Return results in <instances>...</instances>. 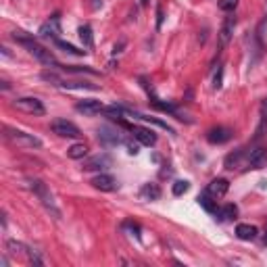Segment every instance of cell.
Wrapping results in <instances>:
<instances>
[{
    "instance_id": "cell-17",
    "label": "cell",
    "mask_w": 267,
    "mask_h": 267,
    "mask_svg": "<svg viewBox=\"0 0 267 267\" xmlns=\"http://www.w3.org/2000/svg\"><path fill=\"white\" fill-rule=\"evenodd\" d=\"M140 198L142 201H159L161 198V188L157 184H144L140 190Z\"/></svg>"
},
{
    "instance_id": "cell-20",
    "label": "cell",
    "mask_w": 267,
    "mask_h": 267,
    "mask_svg": "<svg viewBox=\"0 0 267 267\" xmlns=\"http://www.w3.org/2000/svg\"><path fill=\"white\" fill-rule=\"evenodd\" d=\"M88 150H90V148H88L84 142H78V144H73V146L67 148V155H69V159L80 161V159H84V157L88 155Z\"/></svg>"
},
{
    "instance_id": "cell-22",
    "label": "cell",
    "mask_w": 267,
    "mask_h": 267,
    "mask_svg": "<svg viewBox=\"0 0 267 267\" xmlns=\"http://www.w3.org/2000/svg\"><path fill=\"white\" fill-rule=\"evenodd\" d=\"M59 86H63L67 90H98V86H92V84H86V82H65V80H61Z\"/></svg>"
},
{
    "instance_id": "cell-32",
    "label": "cell",
    "mask_w": 267,
    "mask_h": 267,
    "mask_svg": "<svg viewBox=\"0 0 267 267\" xmlns=\"http://www.w3.org/2000/svg\"><path fill=\"white\" fill-rule=\"evenodd\" d=\"M161 25H163V7L159 5L157 7V29H161Z\"/></svg>"
},
{
    "instance_id": "cell-13",
    "label": "cell",
    "mask_w": 267,
    "mask_h": 267,
    "mask_svg": "<svg viewBox=\"0 0 267 267\" xmlns=\"http://www.w3.org/2000/svg\"><path fill=\"white\" fill-rule=\"evenodd\" d=\"M75 109H78L80 113H84V115H88V117H94V115H98V113L105 111L101 101H80L78 105H75Z\"/></svg>"
},
{
    "instance_id": "cell-8",
    "label": "cell",
    "mask_w": 267,
    "mask_h": 267,
    "mask_svg": "<svg viewBox=\"0 0 267 267\" xmlns=\"http://www.w3.org/2000/svg\"><path fill=\"white\" fill-rule=\"evenodd\" d=\"M232 129L230 127H223V125H217L213 129L207 131V140L211 144H225L227 140H232Z\"/></svg>"
},
{
    "instance_id": "cell-1",
    "label": "cell",
    "mask_w": 267,
    "mask_h": 267,
    "mask_svg": "<svg viewBox=\"0 0 267 267\" xmlns=\"http://www.w3.org/2000/svg\"><path fill=\"white\" fill-rule=\"evenodd\" d=\"M13 38H15V40H17L19 44H21V46L27 48V52L34 56V59H38V61L44 63V65H52V67L59 69V63L54 61V56L50 54V50H46L44 46H40L38 42H34V38L25 36L23 31H13Z\"/></svg>"
},
{
    "instance_id": "cell-14",
    "label": "cell",
    "mask_w": 267,
    "mask_h": 267,
    "mask_svg": "<svg viewBox=\"0 0 267 267\" xmlns=\"http://www.w3.org/2000/svg\"><path fill=\"white\" fill-rule=\"evenodd\" d=\"M227 190H230V182L223 180V178H217V180H213L211 184L207 186V192L211 194L213 198H221V196H225V194H227Z\"/></svg>"
},
{
    "instance_id": "cell-12",
    "label": "cell",
    "mask_w": 267,
    "mask_h": 267,
    "mask_svg": "<svg viewBox=\"0 0 267 267\" xmlns=\"http://www.w3.org/2000/svg\"><path fill=\"white\" fill-rule=\"evenodd\" d=\"M131 131H134V136H136V140H138L140 144H144V146H152V144L157 142L155 131H152V129H148V127H142V125H134V127H131Z\"/></svg>"
},
{
    "instance_id": "cell-7",
    "label": "cell",
    "mask_w": 267,
    "mask_h": 267,
    "mask_svg": "<svg viewBox=\"0 0 267 267\" xmlns=\"http://www.w3.org/2000/svg\"><path fill=\"white\" fill-rule=\"evenodd\" d=\"M90 184L96 190H101V192H113V190H117V180L109 174H98L96 178L90 180Z\"/></svg>"
},
{
    "instance_id": "cell-6",
    "label": "cell",
    "mask_w": 267,
    "mask_h": 267,
    "mask_svg": "<svg viewBox=\"0 0 267 267\" xmlns=\"http://www.w3.org/2000/svg\"><path fill=\"white\" fill-rule=\"evenodd\" d=\"M234 27H236V17L234 15H227L223 25H221V29H219V46L221 48H225L227 44H230L232 36H234Z\"/></svg>"
},
{
    "instance_id": "cell-27",
    "label": "cell",
    "mask_w": 267,
    "mask_h": 267,
    "mask_svg": "<svg viewBox=\"0 0 267 267\" xmlns=\"http://www.w3.org/2000/svg\"><path fill=\"white\" fill-rule=\"evenodd\" d=\"M240 159H242V150H236V152H232V155H227V157H225V167H227V169H234V167H238Z\"/></svg>"
},
{
    "instance_id": "cell-28",
    "label": "cell",
    "mask_w": 267,
    "mask_h": 267,
    "mask_svg": "<svg viewBox=\"0 0 267 267\" xmlns=\"http://www.w3.org/2000/svg\"><path fill=\"white\" fill-rule=\"evenodd\" d=\"M188 190H190V182H186V180H178V182L174 184V194H176V196L186 194Z\"/></svg>"
},
{
    "instance_id": "cell-21",
    "label": "cell",
    "mask_w": 267,
    "mask_h": 267,
    "mask_svg": "<svg viewBox=\"0 0 267 267\" xmlns=\"http://www.w3.org/2000/svg\"><path fill=\"white\" fill-rule=\"evenodd\" d=\"M131 113V117H136V119H142V121H150V123H155V125H159L161 129H167L169 134H174V129H171L165 121H161V119H157V117H148V115H142V113H136V111H129Z\"/></svg>"
},
{
    "instance_id": "cell-2",
    "label": "cell",
    "mask_w": 267,
    "mask_h": 267,
    "mask_svg": "<svg viewBox=\"0 0 267 267\" xmlns=\"http://www.w3.org/2000/svg\"><path fill=\"white\" fill-rule=\"evenodd\" d=\"M29 188H31V192L40 198V203L48 209V211L59 219L61 217V211H59V207H56V203H54V196H52V192H50V188L42 182V180H29Z\"/></svg>"
},
{
    "instance_id": "cell-15",
    "label": "cell",
    "mask_w": 267,
    "mask_h": 267,
    "mask_svg": "<svg viewBox=\"0 0 267 267\" xmlns=\"http://www.w3.org/2000/svg\"><path fill=\"white\" fill-rule=\"evenodd\" d=\"M265 163H267V150L265 148H255V150H251V155H249V165H251V169H261V167H265Z\"/></svg>"
},
{
    "instance_id": "cell-30",
    "label": "cell",
    "mask_w": 267,
    "mask_h": 267,
    "mask_svg": "<svg viewBox=\"0 0 267 267\" xmlns=\"http://www.w3.org/2000/svg\"><path fill=\"white\" fill-rule=\"evenodd\" d=\"M221 80H223V67H219V69H217L215 80H213V86H215V88H221Z\"/></svg>"
},
{
    "instance_id": "cell-33",
    "label": "cell",
    "mask_w": 267,
    "mask_h": 267,
    "mask_svg": "<svg viewBox=\"0 0 267 267\" xmlns=\"http://www.w3.org/2000/svg\"><path fill=\"white\" fill-rule=\"evenodd\" d=\"M127 152H129V155H138V152H140V146L134 144V142H127Z\"/></svg>"
},
{
    "instance_id": "cell-34",
    "label": "cell",
    "mask_w": 267,
    "mask_h": 267,
    "mask_svg": "<svg viewBox=\"0 0 267 267\" xmlns=\"http://www.w3.org/2000/svg\"><path fill=\"white\" fill-rule=\"evenodd\" d=\"M103 7V0H92V9H101Z\"/></svg>"
},
{
    "instance_id": "cell-4",
    "label": "cell",
    "mask_w": 267,
    "mask_h": 267,
    "mask_svg": "<svg viewBox=\"0 0 267 267\" xmlns=\"http://www.w3.org/2000/svg\"><path fill=\"white\" fill-rule=\"evenodd\" d=\"M50 129L56 134V136H61V138H80V136H82L80 127L75 125V123H71V121H67V119H56V121H52Z\"/></svg>"
},
{
    "instance_id": "cell-35",
    "label": "cell",
    "mask_w": 267,
    "mask_h": 267,
    "mask_svg": "<svg viewBox=\"0 0 267 267\" xmlns=\"http://www.w3.org/2000/svg\"><path fill=\"white\" fill-rule=\"evenodd\" d=\"M140 3H142V7H146V5H148V0H140Z\"/></svg>"
},
{
    "instance_id": "cell-3",
    "label": "cell",
    "mask_w": 267,
    "mask_h": 267,
    "mask_svg": "<svg viewBox=\"0 0 267 267\" xmlns=\"http://www.w3.org/2000/svg\"><path fill=\"white\" fill-rule=\"evenodd\" d=\"M5 136H7L9 142H13L17 146H23V148H40L42 146L40 138H36L34 134H27V131H21V129L5 127Z\"/></svg>"
},
{
    "instance_id": "cell-29",
    "label": "cell",
    "mask_w": 267,
    "mask_h": 267,
    "mask_svg": "<svg viewBox=\"0 0 267 267\" xmlns=\"http://www.w3.org/2000/svg\"><path fill=\"white\" fill-rule=\"evenodd\" d=\"M236 7H238V0H219V9L223 13H234Z\"/></svg>"
},
{
    "instance_id": "cell-31",
    "label": "cell",
    "mask_w": 267,
    "mask_h": 267,
    "mask_svg": "<svg viewBox=\"0 0 267 267\" xmlns=\"http://www.w3.org/2000/svg\"><path fill=\"white\" fill-rule=\"evenodd\" d=\"M125 227H127V230H131V232H134V236H136V238H140V227H138L136 223L127 221V223H125Z\"/></svg>"
},
{
    "instance_id": "cell-24",
    "label": "cell",
    "mask_w": 267,
    "mask_h": 267,
    "mask_svg": "<svg viewBox=\"0 0 267 267\" xmlns=\"http://www.w3.org/2000/svg\"><path fill=\"white\" fill-rule=\"evenodd\" d=\"M7 249L11 253H19V255H29V249L23 242H17V240H7Z\"/></svg>"
},
{
    "instance_id": "cell-26",
    "label": "cell",
    "mask_w": 267,
    "mask_h": 267,
    "mask_svg": "<svg viewBox=\"0 0 267 267\" xmlns=\"http://www.w3.org/2000/svg\"><path fill=\"white\" fill-rule=\"evenodd\" d=\"M54 44L59 46L61 50H65V52H69V54H75V56H84V54H86V50H80V48H75L73 44L63 42V40H54Z\"/></svg>"
},
{
    "instance_id": "cell-23",
    "label": "cell",
    "mask_w": 267,
    "mask_h": 267,
    "mask_svg": "<svg viewBox=\"0 0 267 267\" xmlns=\"http://www.w3.org/2000/svg\"><path fill=\"white\" fill-rule=\"evenodd\" d=\"M236 215H238V207L232 205V203L225 205L221 211H219V219H227V221H230V219H236Z\"/></svg>"
},
{
    "instance_id": "cell-19",
    "label": "cell",
    "mask_w": 267,
    "mask_h": 267,
    "mask_svg": "<svg viewBox=\"0 0 267 267\" xmlns=\"http://www.w3.org/2000/svg\"><path fill=\"white\" fill-rule=\"evenodd\" d=\"M198 205L205 209L207 213H217V198H213L209 192H205V194L198 196Z\"/></svg>"
},
{
    "instance_id": "cell-36",
    "label": "cell",
    "mask_w": 267,
    "mask_h": 267,
    "mask_svg": "<svg viewBox=\"0 0 267 267\" xmlns=\"http://www.w3.org/2000/svg\"><path fill=\"white\" fill-rule=\"evenodd\" d=\"M263 242H265V244H267V236H265V238H263Z\"/></svg>"
},
{
    "instance_id": "cell-16",
    "label": "cell",
    "mask_w": 267,
    "mask_h": 267,
    "mask_svg": "<svg viewBox=\"0 0 267 267\" xmlns=\"http://www.w3.org/2000/svg\"><path fill=\"white\" fill-rule=\"evenodd\" d=\"M257 234H259V230L255 225H251V223H238L236 225V236L240 238V240H255L257 238Z\"/></svg>"
},
{
    "instance_id": "cell-5",
    "label": "cell",
    "mask_w": 267,
    "mask_h": 267,
    "mask_svg": "<svg viewBox=\"0 0 267 267\" xmlns=\"http://www.w3.org/2000/svg\"><path fill=\"white\" fill-rule=\"evenodd\" d=\"M15 109L19 111H23V113H29V115H44L46 109L42 105V101H38V98H31V96H25V98H17L13 103Z\"/></svg>"
},
{
    "instance_id": "cell-11",
    "label": "cell",
    "mask_w": 267,
    "mask_h": 267,
    "mask_svg": "<svg viewBox=\"0 0 267 267\" xmlns=\"http://www.w3.org/2000/svg\"><path fill=\"white\" fill-rule=\"evenodd\" d=\"M98 140H101V144H105V146H117V144L121 142V136H119L117 129H113V127H109V125H103V127L98 129Z\"/></svg>"
},
{
    "instance_id": "cell-25",
    "label": "cell",
    "mask_w": 267,
    "mask_h": 267,
    "mask_svg": "<svg viewBox=\"0 0 267 267\" xmlns=\"http://www.w3.org/2000/svg\"><path fill=\"white\" fill-rule=\"evenodd\" d=\"M80 40L84 42L86 48H92L94 38H92V29H90V25H82V27H80Z\"/></svg>"
},
{
    "instance_id": "cell-18",
    "label": "cell",
    "mask_w": 267,
    "mask_h": 267,
    "mask_svg": "<svg viewBox=\"0 0 267 267\" xmlns=\"http://www.w3.org/2000/svg\"><path fill=\"white\" fill-rule=\"evenodd\" d=\"M265 131H267V98L261 103V109H259V125L255 131V140H259Z\"/></svg>"
},
{
    "instance_id": "cell-9",
    "label": "cell",
    "mask_w": 267,
    "mask_h": 267,
    "mask_svg": "<svg viewBox=\"0 0 267 267\" xmlns=\"http://www.w3.org/2000/svg\"><path fill=\"white\" fill-rule=\"evenodd\" d=\"M111 165H113V159L107 155V152H103V155H96V157L88 159L82 169H86V171H103V169H107Z\"/></svg>"
},
{
    "instance_id": "cell-10",
    "label": "cell",
    "mask_w": 267,
    "mask_h": 267,
    "mask_svg": "<svg viewBox=\"0 0 267 267\" xmlns=\"http://www.w3.org/2000/svg\"><path fill=\"white\" fill-rule=\"evenodd\" d=\"M61 34V19H59V15H52L46 23H42V27H40V36L42 38H54V40H59V36Z\"/></svg>"
}]
</instances>
